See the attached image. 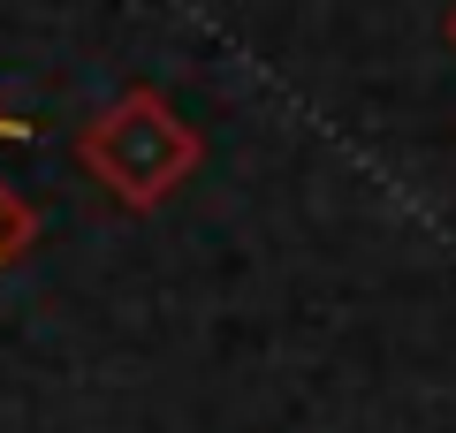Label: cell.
<instances>
[{"instance_id": "obj_1", "label": "cell", "mask_w": 456, "mask_h": 433, "mask_svg": "<svg viewBox=\"0 0 456 433\" xmlns=\"http://www.w3.org/2000/svg\"><path fill=\"white\" fill-rule=\"evenodd\" d=\"M31 236H38V213L23 206V198L8 191V183H0V266H8V258H16Z\"/></svg>"}, {"instance_id": "obj_2", "label": "cell", "mask_w": 456, "mask_h": 433, "mask_svg": "<svg viewBox=\"0 0 456 433\" xmlns=\"http://www.w3.org/2000/svg\"><path fill=\"white\" fill-rule=\"evenodd\" d=\"M0 137H31V122H23V114H8V107H0Z\"/></svg>"}]
</instances>
